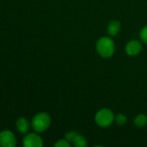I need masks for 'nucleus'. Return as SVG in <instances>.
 <instances>
[{
    "mask_svg": "<svg viewBox=\"0 0 147 147\" xmlns=\"http://www.w3.org/2000/svg\"><path fill=\"white\" fill-rule=\"evenodd\" d=\"M96 51L102 58H110L115 51V44L112 38L103 36L100 38L96 43Z\"/></svg>",
    "mask_w": 147,
    "mask_h": 147,
    "instance_id": "f257e3e1",
    "label": "nucleus"
},
{
    "mask_svg": "<svg viewBox=\"0 0 147 147\" xmlns=\"http://www.w3.org/2000/svg\"><path fill=\"white\" fill-rule=\"evenodd\" d=\"M51 124V117L49 115L44 112H41L36 114L32 121L31 127L36 133H43L45 132Z\"/></svg>",
    "mask_w": 147,
    "mask_h": 147,
    "instance_id": "f03ea898",
    "label": "nucleus"
},
{
    "mask_svg": "<svg viewBox=\"0 0 147 147\" xmlns=\"http://www.w3.org/2000/svg\"><path fill=\"white\" fill-rule=\"evenodd\" d=\"M115 120L113 112L109 109H101L95 114L94 121L95 123L101 127H110Z\"/></svg>",
    "mask_w": 147,
    "mask_h": 147,
    "instance_id": "7ed1b4c3",
    "label": "nucleus"
},
{
    "mask_svg": "<svg viewBox=\"0 0 147 147\" xmlns=\"http://www.w3.org/2000/svg\"><path fill=\"white\" fill-rule=\"evenodd\" d=\"M65 139L75 147H87L88 146L87 140L82 135L74 131L68 132L65 134Z\"/></svg>",
    "mask_w": 147,
    "mask_h": 147,
    "instance_id": "20e7f679",
    "label": "nucleus"
},
{
    "mask_svg": "<svg viewBox=\"0 0 147 147\" xmlns=\"http://www.w3.org/2000/svg\"><path fill=\"white\" fill-rule=\"evenodd\" d=\"M23 146L24 147H42L43 146V140L39 134L30 133L23 137Z\"/></svg>",
    "mask_w": 147,
    "mask_h": 147,
    "instance_id": "39448f33",
    "label": "nucleus"
},
{
    "mask_svg": "<svg viewBox=\"0 0 147 147\" xmlns=\"http://www.w3.org/2000/svg\"><path fill=\"white\" fill-rule=\"evenodd\" d=\"M16 146V139L14 134L9 130L0 132V146L15 147Z\"/></svg>",
    "mask_w": 147,
    "mask_h": 147,
    "instance_id": "423d86ee",
    "label": "nucleus"
},
{
    "mask_svg": "<svg viewBox=\"0 0 147 147\" xmlns=\"http://www.w3.org/2000/svg\"><path fill=\"white\" fill-rule=\"evenodd\" d=\"M125 50L129 56H137L142 51V44L137 40H130L126 45Z\"/></svg>",
    "mask_w": 147,
    "mask_h": 147,
    "instance_id": "0eeeda50",
    "label": "nucleus"
},
{
    "mask_svg": "<svg viewBox=\"0 0 147 147\" xmlns=\"http://www.w3.org/2000/svg\"><path fill=\"white\" fill-rule=\"evenodd\" d=\"M16 130L20 134H27L29 132V127H30V124H29V121L26 118L20 117L16 121Z\"/></svg>",
    "mask_w": 147,
    "mask_h": 147,
    "instance_id": "6e6552de",
    "label": "nucleus"
},
{
    "mask_svg": "<svg viewBox=\"0 0 147 147\" xmlns=\"http://www.w3.org/2000/svg\"><path fill=\"white\" fill-rule=\"evenodd\" d=\"M120 28H121V26L119 21H116V20L111 21L107 25V33L111 36H115L120 33Z\"/></svg>",
    "mask_w": 147,
    "mask_h": 147,
    "instance_id": "1a4fd4ad",
    "label": "nucleus"
},
{
    "mask_svg": "<svg viewBox=\"0 0 147 147\" xmlns=\"http://www.w3.org/2000/svg\"><path fill=\"white\" fill-rule=\"evenodd\" d=\"M134 124L139 128H143L147 125V116L144 114L137 115L134 119Z\"/></svg>",
    "mask_w": 147,
    "mask_h": 147,
    "instance_id": "9d476101",
    "label": "nucleus"
},
{
    "mask_svg": "<svg viewBox=\"0 0 147 147\" xmlns=\"http://www.w3.org/2000/svg\"><path fill=\"white\" fill-rule=\"evenodd\" d=\"M114 121L116 122L117 125H119V126H123L124 124L126 123V121H127V117H126L125 115H123V114H119L117 116H115Z\"/></svg>",
    "mask_w": 147,
    "mask_h": 147,
    "instance_id": "9b49d317",
    "label": "nucleus"
},
{
    "mask_svg": "<svg viewBox=\"0 0 147 147\" xmlns=\"http://www.w3.org/2000/svg\"><path fill=\"white\" fill-rule=\"evenodd\" d=\"M54 146L55 147H69L71 144L66 139H64V140H59Z\"/></svg>",
    "mask_w": 147,
    "mask_h": 147,
    "instance_id": "f8f14e48",
    "label": "nucleus"
},
{
    "mask_svg": "<svg viewBox=\"0 0 147 147\" xmlns=\"http://www.w3.org/2000/svg\"><path fill=\"white\" fill-rule=\"evenodd\" d=\"M139 37H140L141 40H142L144 43H146L147 44V25H146V26L140 30Z\"/></svg>",
    "mask_w": 147,
    "mask_h": 147,
    "instance_id": "ddd939ff",
    "label": "nucleus"
}]
</instances>
